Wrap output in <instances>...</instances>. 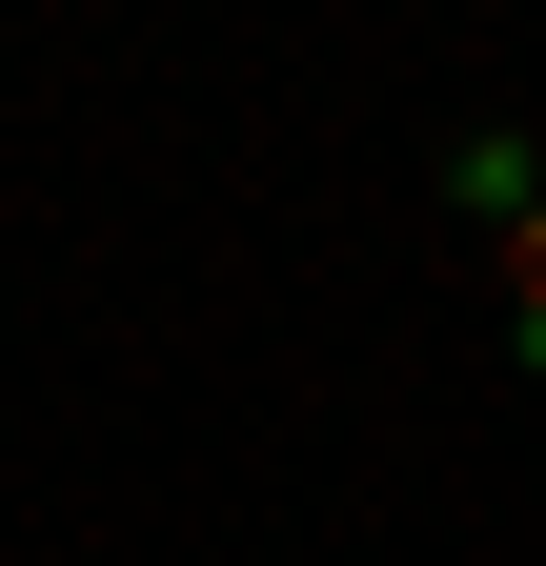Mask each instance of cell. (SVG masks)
<instances>
[{
  "label": "cell",
  "instance_id": "6da1fadb",
  "mask_svg": "<svg viewBox=\"0 0 546 566\" xmlns=\"http://www.w3.org/2000/svg\"><path fill=\"white\" fill-rule=\"evenodd\" d=\"M445 202L526 243V223H546V142H526V122H465V142H445Z\"/></svg>",
  "mask_w": 546,
  "mask_h": 566
},
{
  "label": "cell",
  "instance_id": "7a4b0ae2",
  "mask_svg": "<svg viewBox=\"0 0 546 566\" xmlns=\"http://www.w3.org/2000/svg\"><path fill=\"white\" fill-rule=\"evenodd\" d=\"M506 365H526V385H546V223H526V243H506Z\"/></svg>",
  "mask_w": 546,
  "mask_h": 566
}]
</instances>
